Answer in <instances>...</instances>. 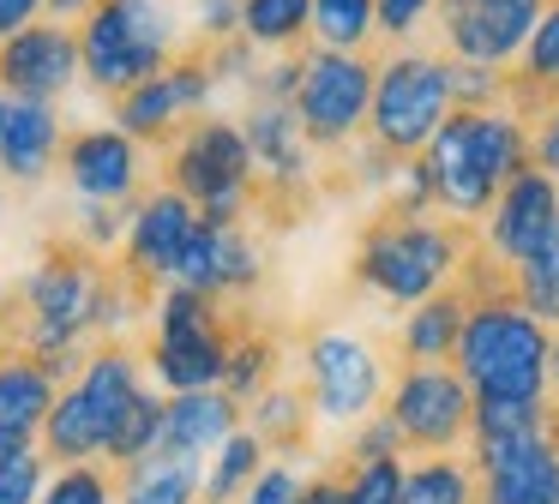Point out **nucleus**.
<instances>
[{"label":"nucleus","mask_w":559,"mask_h":504,"mask_svg":"<svg viewBox=\"0 0 559 504\" xmlns=\"http://www.w3.org/2000/svg\"><path fill=\"white\" fill-rule=\"evenodd\" d=\"M463 312L451 372L469 384L475 403H547V348L554 331L518 307L511 283H487V259H463Z\"/></svg>","instance_id":"f257e3e1"},{"label":"nucleus","mask_w":559,"mask_h":504,"mask_svg":"<svg viewBox=\"0 0 559 504\" xmlns=\"http://www.w3.org/2000/svg\"><path fill=\"white\" fill-rule=\"evenodd\" d=\"M433 204L451 216H487L511 175L530 168V127L511 108H451L421 151Z\"/></svg>","instance_id":"f03ea898"},{"label":"nucleus","mask_w":559,"mask_h":504,"mask_svg":"<svg viewBox=\"0 0 559 504\" xmlns=\"http://www.w3.org/2000/svg\"><path fill=\"white\" fill-rule=\"evenodd\" d=\"M97 295H103V264L79 235H61L43 247V264L7 295V312L19 324H0V343L25 355H79L97 331Z\"/></svg>","instance_id":"7ed1b4c3"},{"label":"nucleus","mask_w":559,"mask_h":504,"mask_svg":"<svg viewBox=\"0 0 559 504\" xmlns=\"http://www.w3.org/2000/svg\"><path fill=\"white\" fill-rule=\"evenodd\" d=\"M463 259H469V235L457 223L379 216V223H367L361 247H355V283L373 288L379 300L415 307V300L457 283Z\"/></svg>","instance_id":"20e7f679"},{"label":"nucleus","mask_w":559,"mask_h":504,"mask_svg":"<svg viewBox=\"0 0 559 504\" xmlns=\"http://www.w3.org/2000/svg\"><path fill=\"white\" fill-rule=\"evenodd\" d=\"M169 163V187L181 199L199 204V216L217 228H241V216L259 204V175H253V151H247L235 120H193L163 144Z\"/></svg>","instance_id":"39448f33"},{"label":"nucleus","mask_w":559,"mask_h":504,"mask_svg":"<svg viewBox=\"0 0 559 504\" xmlns=\"http://www.w3.org/2000/svg\"><path fill=\"white\" fill-rule=\"evenodd\" d=\"M175 60V24L157 0H97L79 19V72L103 96L145 84Z\"/></svg>","instance_id":"423d86ee"},{"label":"nucleus","mask_w":559,"mask_h":504,"mask_svg":"<svg viewBox=\"0 0 559 504\" xmlns=\"http://www.w3.org/2000/svg\"><path fill=\"white\" fill-rule=\"evenodd\" d=\"M451 115V79L433 55H391L373 72V103H367V139L385 156H421L439 120Z\"/></svg>","instance_id":"0eeeda50"},{"label":"nucleus","mask_w":559,"mask_h":504,"mask_svg":"<svg viewBox=\"0 0 559 504\" xmlns=\"http://www.w3.org/2000/svg\"><path fill=\"white\" fill-rule=\"evenodd\" d=\"M373 60L367 55H337V48H313L301 60V91H295V120L313 151H343L355 132L367 127V103H373Z\"/></svg>","instance_id":"6e6552de"},{"label":"nucleus","mask_w":559,"mask_h":504,"mask_svg":"<svg viewBox=\"0 0 559 504\" xmlns=\"http://www.w3.org/2000/svg\"><path fill=\"white\" fill-rule=\"evenodd\" d=\"M385 415L397 420L403 444L427 456H451V444L469 439L475 396L451 367H403L397 391H391Z\"/></svg>","instance_id":"1a4fd4ad"},{"label":"nucleus","mask_w":559,"mask_h":504,"mask_svg":"<svg viewBox=\"0 0 559 504\" xmlns=\"http://www.w3.org/2000/svg\"><path fill=\"white\" fill-rule=\"evenodd\" d=\"M379 391H385V367H379V355L361 336L319 331L307 343V403H313V415L355 427V420L373 415Z\"/></svg>","instance_id":"9d476101"},{"label":"nucleus","mask_w":559,"mask_h":504,"mask_svg":"<svg viewBox=\"0 0 559 504\" xmlns=\"http://www.w3.org/2000/svg\"><path fill=\"white\" fill-rule=\"evenodd\" d=\"M211 91H217V79H211V67H205V48H187V55H175L163 72H151L145 84L115 96V127L133 144H169L175 132H181V120L193 115V108H205Z\"/></svg>","instance_id":"9b49d317"},{"label":"nucleus","mask_w":559,"mask_h":504,"mask_svg":"<svg viewBox=\"0 0 559 504\" xmlns=\"http://www.w3.org/2000/svg\"><path fill=\"white\" fill-rule=\"evenodd\" d=\"M433 7H439V31H445L451 60L506 67V60L523 55L547 0H433Z\"/></svg>","instance_id":"f8f14e48"},{"label":"nucleus","mask_w":559,"mask_h":504,"mask_svg":"<svg viewBox=\"0 0 559 504\" xmlns=\"http://www.w3.org/2000/svg\"><path fill=\"white\" fill-rule=\"evenodd\" d=\"M73 79H79V31L73 24L37 19L0 43V91L7 96L55 103L61 91H73Z\"/></svg>","instance_id":"ddd939ff"},{"label":"nucleus","mask_w":559,"mask_h":504,"mask_svg":"<svg viewBox=\"0 0 559 504\" xmlns=\"http://www.w3.org/2000/svg\"><path fill=\"white\" fill-rule=\"evenodd\" d=\"M559 228V180H547L542 168H523L499 187V199L487 204V252L506 264H523L547 247V235Z\"/></svg>","instance_id":"4468645a"},{"label":"nucleus","mask_w":559,"mask_h":504,"mask_svg":"<svg viewBox=\"0 0 559 504\" xmlns=\"http://www.w3.org/2000/svg\"><path fill=\"white\" fill-rule=\"evenodd\" d=\"M193 228H199V204L193 199H181L175 187L151 192V199L133 211L127 235H121V276L139 288V295H151V283H169V264H175V252L187 247Z\"/></svg>","instance_id":"2eb2a0df"},{"label":"nucleus","mask_w":559,"mask_h":504,"mask_svg":"<svg viewBox=\"0 0 559 504\" xmlns=\"http://www.w3.org/2000/svg\"><path fill=\"white\" fill-rule=\"evenodd\" d=\"M61 168L79 199L127 204L139 192V180H145V151L121 127H79L73 139H61Z\"/></svg>","instance_id":"dca6fc26"},{"label":"nucleus","mask_w":559,"mask_h":504,"mask_svg":"<svg viewBox=\"0 0 559 504\" xmlns=\"http://www.w3.org/2000/svg\"><path fill=\"white\" fill-rule=\"evenodd\" d=\"M475 504H559V420L530 444L475 463Z\"/></svg>","instance_id":"f3484780"},{"label":"nucleus","mask_w":559,"mask_h":504,"mask_svg":"<svg viewBox=\"0 0 559 504\" xmlns=\"http://www.w3.org/2000/svg\"><path fill=\"white\" fill-rule=\"evenodd\" d=\"M85 367L79 355H25V348H7L0 355V432H31L37 439L43 420H49L61 379Z\"/></svg>","instance_id":"a211bd4d"},{"label":"nucleus","mask_w":559,"mask_h":504,"mask_svg":"<svg viewBox=\"0 0 559 504\" xmlns=\"http://www.w3.org/2000/svg\"><path fill=\"white\" fill-rule=\"evenodd\" d=\"M55 163H61V115H55V103L0 91V175L19 180V187H37Z\"/></svg>","instance_id":"6ab92c4d"},{"label":"nucleus","mask_w":559,"mask_h":504,"mask_svg":"<svg viewBox=\"0 0 559 504\" xmlns=\"http://www.w3.org/2000/svg\"><path fill=\"white\" fill-rule=\"evenodd\" d=\"M235 420H241V403H235L229 391H181L163 403V439L157 451L169 456H205L217 451L223 439L235 432Z\"/></svg>","instance_id":"aec40b11"},{"label":"nucleus","mask_w":559,"mask_h":504,"mask_svg":"<svg viewBox=\"0 0 559 504\" xmlns=\"http://www.w3.org/2000/svg\"><path fill=\"white\" fill-rule=\"evenodd\" d=\"M554 96H559V0H547L535 31H530V43H523V55H518V72L506 79V108L530 127Z\"/></svg>","instance_id":"412c9836"},{"label":"nucleus","mask_w":559,"mask_h":504,"mask_svg":"<svg viewBox=\"0 0 559 504\" xmlns=\"http://www.w3.org/2000/svg\"><path fill=\"white\" fill-rule=\"evenodd\" d=\"M229 343L235 331H205V336H157L151 348V372L169 384V396L181 391H217L223 384V367H229Z\"/></svg>","instance_id":"4be33fe9"},{"label":"nucleus","mask_w":559,"mask_h":504,"mask_svg":"<svg viewBox=\"0 0 559 504\" xmlns=\"http://www.w3.org/2000/svg\"><path fill=\"white\" fill-rule=\"evenodd\" d=\"M463 312H469V295H463L457 283L427 295V300H415L409 319H403V355H409V367H445L451 348H457Z\"/></svg>","instance_id":"5701e85b"},{"label":"nucleus","mask_w":559,"mask_h":504,"mask_svg":"<svg viewBox=\"0 0 559 504\" xmlns=\"http://www.w3.org/2000/svg\"><path fill=\"white\" fill-rule=\"evenodd\" d=\"M205 475H199V456H169L151 451L139 463L121 468V499L115 504H199Z\"/></svg>","instance_id":"b1692460"},{"label":"nucleus","mask_w":559,"mask_h":504,"mask_svg":"<svg viewBox=\"0 0 559 504\" xmlns=\"http://www.w3.org/2000/svg\"><path fill=\"white\" fill-rule=\"evenodd\" d=\"M554 408L547 403H475V415H469V439H475V463L481 456H499V451H511V444H530V439H542L547 427H554Z\"/></svg>","instance_id":"393cba45"},{"label":"nucleus","mask_w":559,"mask_h":504,"mask_svg":"<svg viewBox=\"0 0 559 504\" xmlns=\"http://www.w3.org/2000/svg\"><path fill=\"white\" fill-rule=\"evenodd\" d=\"M511 295L530 319H542L547 331H559V228L547 235V247L535 259L511 264Z\"/></svg>","instance_id":"a878e982"},{"label":"nucleus","mask_w":559,"mask_h":504,"mask_svg":"<svg viewBox=\"0 0 559 504\" xmlns=\"http://www.w3.org/2000/svg\"><path fill=\"white\" fill-rule=\"evenodd\" d=\"M247 408H253V427L247 432H253L259 444H283V451H301L307 444V408L313 403H307L301 391H289V384H265Z\"/></svg>","instance_id":"bb28decb"},{"label":"nucleus","mask_w":559,"mask_h":504,"mask_svg":"<svg viewBox=\"0 0 559 504\" xmlns=\"http://www.w3.org/2000/svg\"><path fill=\"white\" fill-rule=\"evenodd\" d=\"M313 31V0H241V36L253 48H295Z\"/></svg>","instance_id":"cd10ccee"},{"label":"nucleus","mask_w":559,"mask_h":504,"mask_svg":"<svg viewBox=\"0 0 559 504\" xmlns=\"http://www.w3.org/2000/svg\"><path fill=\"white\" fill-rule=\"evenodd\" d=\"M403 504H475V468L457 456H427L403 468Z\"/></svg>","instance_id":"c85d7f7f"},{"label":"nucleus","mask_w":559,"mask_h":504,"mask_svg":"<svg viewBox=\"0 0 559 504\" xmlns=\"http://www.w3.org/2000/svg\"><path fill=\"white\" fill-rule=\"evenodd\" d=\"M313 36L319 48H337V55H361L373 43V0H313Z\"/></svg>","instance_id":"c756f323"},{"label":"nucleus","mask_w":559,"mask_h":504,"mask_svg":"<svg viewBox=\"0 0 559 504\" xmlns=\"http://www.w3.org/2000/svg\"><path fill=\"white\" fill-rule=\"evenodd\" d=\"M259 468H265V444H259L247 427H235L229 439L217 444V463H211V475H205V499L211 504H229L235 492L253 487Z\"/></svg>","instance_id":"7c9ffc66"},{"label":"nucleus","mask_w":559,"mask_h":504,"mask_svg":"<svg viewBox=\"0 0 559 504\" xmlns=\"http://www.w3.org/2000/svg\"><path fill=\"white\" fill-rule=\"evenodd\" d=\"M271 367H277V348H271V336H259V331H235V343H229V367H223V384L217 391H229L235 403H253L259 391L271 384Z\"/></svg>","instance_id":"2f4dec72"},{"label":"nucleus","mask_w":559,"mask_h":504,"mask_svg":"<svg viewBox=\"0 0 559 504\" xmlns=\"http://www.w3.org/2000/svg\"><path fill=\"white\" fill-rule=\"evenodd\" d=\"M157 439H163V396L139 391V403L121 415V427H115V439H109V456L127 468V463L157 451Z\"/></svg>","instance_id":"473e14b6"},{"label":"nucleus","mask_w":559,"mask_h":504,"mask_svg":"<svg viewBox=\"0 0 559 504\" xmlns=\"http://www.w3.org/2000/svg\"><path fill=\"white\" fill-rule=\"evenodd\" d=\"M205 331H223L217 300L169 283V295L157 300V336H205Z\"/></svg>","instance_id":"72a5a7b5"},{"label":"nucleus","mask_w":559,"mask_h":504,"mask_svg":"<svg viewBox=\"0 0 559 504\" xmlns=\"http://www.w3.org/2000/svg\"><path fill=\"white\" fill-rule=\"evenodd\" d=\"M451 108H506V72L475 67V60H445Z\"/></svg>","instance_id":"f704fd0d"},{"label":"nucleus","mask_w":559,"mask_h":504,"mask_svg":"<svg viewBox=\"0 0 559 504\" xmlns=\"http://www.w3.org/2000/svg\"><path fill=\"white\" fill-rule=\"evenodd\" d=\"M349 504H403V456H379V463H355L343 480Z\"/></svg>","instance_id":"c9c22d12"},{"label":"nucleus","mask_w":559,"mask_h":504,"mask_svg":"<svg viewBox=\"0 0 559 504\" xmlns=\"http://www.w3.org/2000/svg\"><path fill=\"white\" fill-rule=\"evenodd\" d=\"M37 504H115V480L97 463H67L61 475L43 487Z\"/></svg>","instance_id":"e433bc0d"},{"label":"nucleus","mask_w":559,"mask_h":504,"mask_svg":"<svg viewBox=\"0 0 559 504\" xmlns=\"http://www.w3.org/2000/svg\"><path fill=\"white\" fill-rule=\"evenodd\" d=\"M403 451H409V444H403V432H397V420H391V415L355 420V439H349L355 463H379V456H403Z\"/></svg>","instance_id":"4c0bfd02"},{"label":"nucleus","mask_w":559,"mask_h":504,"mask_svg":"<svg viewBox=\"0 0 559 504\" xmlns=\"http://www.w3.org/2000/svg\"><path fill=\"white\" fill-rule=\"evenodd\" d=\"M49 456L43 451H31L25 463H13V468H0V504H37L43 499V487H49Z\"/></svg>","instance_id":"58836bf2"},{"label":"nucleus","mask_w":559,"mask_h":504,"mask_svg":"<svg viewBox=\"0 0 559 504\" xmlns=\"http://www.w3.org/2000/svg\"><path fill=\"white\" fill-rule=\"evenodd\" d=\"M301 487H307V480L295 475L289 463H265L253 475V487L241 492V504H301Z\"/></svg>","instance_id":"ea45409f"},{"label":"nucleus","mask_w":559,"mask_h":504,"mask_svg":"<svg viewBox=\"0 0 559 504\" xmlns=\"http://www.w3.org/2000/svg\"><path fill=\"white\" fill-rule=\"evenodd\" d=\"M193 24H199V43H229L241 36V0H193Z\"/></svg>","instance_id":"a19ab883"},{"label":"nucleus","mask_w":559,"mask_h":504,"mask_svg":"<svg viewBox=\"0 0 559 504\" xmlns=\"http://www.w3.org/2000/svg\"><path fill=\"white\" fill-rule=\"evenodd\" d=\"M433 12V0H373V31L391 36V43H403V36H415V24Z\"/></svg>","instance_id":"79ce46f5"},{"label":"nucleus","mask_w":559,"mask_h":504,"mask_svg":"<svg viewBox=\"0 0 559 504\" xmlns=\"http://www.w3.org/2000/svg\"><path fill=\"white\" fill-rule=\"evenodd\" d=\"M530 163L542 168L547 180H559V96L535 115V132H530Z\"/></svg>","instance_id":"37998d69"},{"label":"nucleus","mask_w":559,"mask_h":504,"mask_svg":"<svg viewBox=\"0 0 559 504\" xmlns=\"http://www.w3.org/2000/svg\"><path fill=\"white\" fill-rule=\"evenodd\" d=\"M43 7H49V0H0V43L13 31H25V24H37Z\"/></svg>","instance_id":"c03bdc74"},{"label":"nucleus","mask_w":559,"mask_h":504,"mask_svg":"<svg viewBox=\"0 0 559 504\" xmlns=\"http://www.w3.org/2000/svg\"><path fill=\"white\" fill-rule=\"evenodd\" d=\"M301 504H349V499H343V480L337 475H319V480H307V487H301Z\"/></svg>","instance_id":"a18cd8bd"},{"label":"nucleus","mask_w":559,"mask_h":504,"mask_svg":"<svg viewBox=\"0 0 559 504\" xmlns=\"http://www.w3.org/2000/svg\"><path fill=\"white\" fill-rule=\"evenodd\" d=\"M31 451H37V439H31V432H0V468L25 463Z\"/></svg>","instance_id":"49530a36"},{"label":"nucleus","mask_w":559,"mask_h":504,"mask_svg":"<svg viewBox=\"0 0 559 504\" xmlns=\"http://www.w3.org/2000/svg\"><path fill=\"white\" fill-rule=\"evenodd\" d=\"M91 7H97V0H49V7H43V12H49L55 24H73V19H85Z\"/></svg>","instance_id":"de8ad7c7"},{"label":"nucleus","mask_w":559,"mask_h":504,"mask_svg":"<svg viewBox=\"0 0 559 504\" xmlns=\"http://www.w3.org/2000/svg\"><path fill=\"white\" fill-rule=\"evenodd\" d=\"M547 391H559V336H554V348H547Z\"/></svg>","instance_id":"09e8293b"}]
</instances>
